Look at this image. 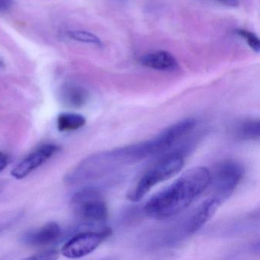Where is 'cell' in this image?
Segmentation results:
<instances>
[{"instance_id": "6da1fadb", "label": "cell", "mask_w": 260, "mask_h": 260, "mask_svg": "<svg viewBox=\"0 0 260 260\" xmlns=\"http://www.w3.org/2000/svg\"><path fill=\"white\" fill-rule=\"evenodd\" d=\"M211 172L197 167L185 171L176 181L152 196L144 206L153 218H169L186 209L210 185Z\"/></svg>"}, {"instance_id": "7a4b0ae2", "label": "cell", "mask_w": 260, "mask_h": 260, "mask_svg": "<svg viewBox=\"0 0 260 260\" xmlns=\"http://www.w3.org/2000/svg\"><path fill=\"white\" fill-rule=\"evenodd\" d=\"M185 164V157L181 152L169 153L146 172L127 194L132 202L141 200L155 185L170 179L179 173Z\"/></svg>"}, {"instance_id": "3957f363", "label": "cell", "mask_w": 260, "mask_h": 260, "mask_svg": "<svg viewBox=\"0 0 260 260\" xmlns=\"http://www.w3.org/2000/svg\"><path fill=\"white\" fill-rule=\"evenodd\" d=\"M72 206L86 228H103L107 220V205L95 188H86L76 193L72 199Z\"/></svg>"}, {"instance_id": "277c9868", "label": "cell", "mask_w": 260, "mask_h": 260, "mask_svg": "<svg viewBox=\"0 0 260 260\" xmlns=\"http://www.w3.org/2000/svg\"><path fill=\"white\" fill-rule=\"evenodd\" d=\"M244 168L236 160L223 161L211 173L212 196L223 203L231 197L243 179Z\"/></svg>"}, {"instance_id": "5b68a950", "label": "cell", "mask_w": 260, "mask_h": 260, "mask_svg": "<svg viewBox=\"0 0 260 260\" xmlns=\"http://www.w3.org/2000/svg\"><path fill=\"white\" fill-rule=\"evenodd\" d=\"M221 204L218 199L212 196L204 201L191 214L176 226L172 231L171 235L167 236L166 243L174 244L196 234L214 216Z\"/></svg>"}, {"instance_id": "8992f818", "label": "cell", "mask_w": 260, "mask_h": 260, "mask_svg": "<svg viewBox=\"0 0 260 260\" xmlns=\"http://www.w3.org/2000/svg\"><path fill=\"white\" fill-rule=\"evenodd\" d=\"M111 234L112 230L106 226L79 233L63 245L61 249L62 255L68 258L86 256L95 250Z\"/></svg>"}, {"instance_id": "52a82bcc", "label": "cell", "mask_w": 260, "mask_h": 260, "mask_svg": "<svg viewBox=\"0 0 260 260\" xmlns=\"http://www.w3.org/2000/svg\"><path fill=\"white\" fill-rule=\"evenodd\" d=\"M59 147L54 144H45L40 148L35 150L21 161L12 171L11 174L15 179H22L29 175L31 172L39 168L44 162L51 157Z\"/></svg>"}, {"instance_id": "ba28073f", "label": "cell", "mask_w": 260, "mask_h": 260, "mask_svg": "<svg viewBox=\"0 0 260 260\" xmlns=\"http://www.w3.org/2000/svg\"><path fill=\"white\" fill-rule=\"evenodd\" d=\"M61 235L58 223L50 222L41 228L31 230L22 237V242L30 246H45L57 241Z\"/></svg>"}, {"instance_id": "9c48e42d", "label": "cell", "mask_w": 260, "mask_h": 260, "mask_svg": "<svg viewBox=\"0 0 260 260\" xmlns=\"http://www.w3.org/2000/svg\"><path fill=\"white\" fill-rule=\"evenodd\" d=\"M140 62L146 68L164 72H173L179 68V63L174 55L164 50L144 54Z\"/></svg>"}, {"instance_id": "30bf717a", "label": "cell", "mask_w": 260, "mask_h": 260, "mask_svg": "<svg viewBox=\"0 0 260 260\" xmlns=\"http://www.w3.org/2000/svg\"><path fill=\"white\" fill-rule=\"evenodd\" d=\"M89 98L87 91L78 85L68 84L62 87L60 99L66 106L73 108H80L84 106Z\"/></svg>"}, {"instance_id": "8fae6325", "label": "cell", "mask_w": 260, "mask_h": 260, "mask_svg": "<svg viewBox=\"0 0 260 260\" xmlns=\"http://www.w3.org/2000/svg\"><path fill=\"white\" fill-rule=\"evenodd\" d=\"M86 123L85 117L76 113H62L58 115L57 119V129L60 132L78 130Z\"/></svg>"}, {"instance_id": "7c38bea8", "label": "cell", "mask_w": 260, "mask_h": 260, "mask_svg": "<svg viewBox=\"0 0 260 260\" xmlns=\"http://www.w3.org/2000/svg\"><path fill=\"white\" fill-rule=\"evenodd\" d=\"M237 136L243 141H258L260 135V123L258 119H247L239 124Z\"/></svg>"}, {"instance_id": "4fadbf2b", "label": "cell", "mask_w": 260, "mask_h": 260, "mask_svg": "<svg viewBox=\"0 0 260 260\" xmlns=\"http://www.w3.org/2000/svg\"><path fill=\"white\" fill-rule=\"evenodd\" d=\"M70 39L77 41L82 43L90 44L95 46H102L103 42L100 38L89 31H82V30H72L68 32Z\"/></svg>"}, {"instance_id": "5bb4252c", "label": "cell", "mask_w": 260, "mask_h": 260, "mask_svg": "<svg viewBox=\"0 0 260 260\" xmlns=\"http://www.w3.org/2000/svg\"><path fill=\"white\" fill-rule=\"evenodd\" d=\"M236 33H237V36H240L241 39H243L246 42V43L249 45V48L252 51L257 53L259 52V39L255 33L246 29H237Z\"/></svg>"}, {"instance_id": "9a60e30c", "label": "cell", "mask_w": 260, "mask_h": 260, "mask_svg": "<svg viewBox=\"0 0 260 260\" xmlns=\"http://www.w3.org/2000/svg\"><path fill=\"white\" fill-rule=\"evenodd\" d=\"M58 257V252L54 249L45 251L42 253L38 254L34 256L30 257L31 259H54Z\"/></svg>"}, {"instance_id": "2e32d148", "label": "cell", "mask_w": 260, "mask_h": 260, "mask_svg": "<svg viewBox=\"0 0 260 260\" xmlns=\"http://www.w3.org/2000/svg\"><path fill=\"white\" fill-rule=\"evenodd\" d=\"M13 0H0V13H6L11 9Z\"/></svg>"}, {"instance_id": "e0dca14e", "label": "cell", "mask_w": 260, "mask_h": 260, "mask_svg": "<svg viewBox=\"0 0 260 260\" xmlns=\"http://www.w3.org/2000/svg\"><path fill=\"white\" fill-rule=\"evenodd\" d=\"M8 165V157L5 153L0 152V171L4 170Z\"/></svg>"}, {"instance_id": "ac0fdd59", "label": "cell", "mask_w": 260, "mask_h": 260, "mask_svg": "<svg viewBox=\"0 0 260 260\" xmlns=\"http://www.w3.org/2000/svg\"><path fill=\"white\" fill-rule=\"evenodd\" d=\"M224 2L228 3L229 4H232L233 3L235 2L236 0H223Z\"/></svg>"}]
</instances>
